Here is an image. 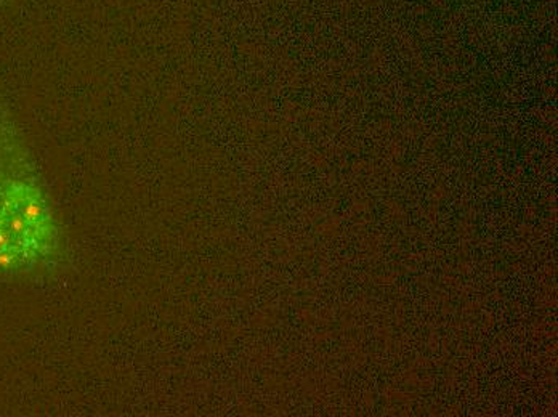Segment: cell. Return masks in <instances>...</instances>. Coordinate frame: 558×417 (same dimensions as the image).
I'll return each instance as SVG.
<instances>
[{"mask_svg":"<svg viewBox=\"0 0 558 417\" xmlns=\"http://www.w3.org/2000/svg\"><path fill=\"white\" fill-rule=\"evenodd\" d=\"M2 2H3V0H0V3H2Z\"/></svg>","mask_w":558,"mask_h":417,"instance_id":"2","label":"cell"},{"mask_svg":"<svg viewBox=\"0 0 558 417\" xmlns=\"http://www.w3.org/2000/svg\"><path fill=\"white\" fill-rule=\"evenodd\" d=\"M60 222L25 140L0 100V273L56 267Z\"/></svg>","mask_w":558,"mask_h":417,"instance_id":"1","label":"cell"}]
</instances>
